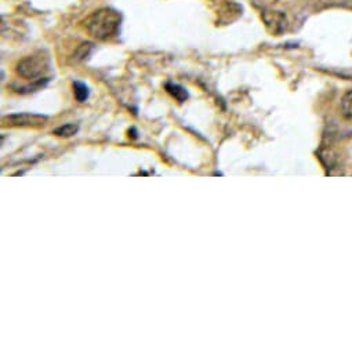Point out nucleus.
<instances>
[{"label":"nucleus","mask_w":352,"mask_h":352,"mask_svg":"<svg viewBox=\"0 0 352 352\" xmlns=\"http://www.w3.org/2000/svg\"><path fill=\"white\" fill-rule=\"evenodd\" d=\"M122 16L119 12L104 8L91 13L83 23L87 34L98 41H109L119 32Z\"/></svg>","instance_id":"f257e3e1"},{"label":"nucleus","mask_w":352,"mask_h":352,"mask_svg":"<svg viewBox=\"0 0 352 352\" xmlns=\"http://www.w3.org/2000/svg\"><path fill=\"white\" fill-rule=\"evenodd\" d=\"M49 71V57L45 53L27 56L17 64V74L27 80H39Z\"/></svg>","instance_id":"f03ea898"},{"label":"nucleus","mask_w":352,"mask_h":352,"mask_svg":"<svg viewBox=\"0 0 352 352\" xmlns=\"http://www.w3.org/2000/svg\"><path fill=\"white\" fill-rule=\"evenodd\" d=\"M261 20L265 24L267 30L275 36H279L287 31V27H289L287 16L283 12L274 10V8L261 10Z\"/></svg>","instance_id":"7ed1b4c3"},{"label":"nucleus","mask_w":352,"mask_h":352,"mask_svg":"<svg viewBox=\"0 0 352 352\" xmlns=\"http://www.w3.org/2000/svg\"><path fill=\"white\" fill-rule=\"evenodd\" d=\"M3 124L12 127H42L47 122V116L38 113H13L3 116Z\"/></svg>","instance_id":"20e7f679"},{"label":"nucleus","mask_w":352,"mask_h":352,"mask_svg":"<svg viewBox=\"0 0 352 352\" xmlns=\"http://www.w3.org/2000/svg\"><path fill=\"white\" fill-rule=\"evenodd\" d=\"M220 14V21L230 24L231 21H234L235 19H238L239 16H242V6L236 5V3H226L221 10L219 12Z\"/></svg>","instance_id":"39448f33"},{"label":"nucleus","mask_w":352,"mask_h":352,"mask_svg":"<svg viewBox=\"0 0 352 352\" xmlns=\"http://www.w3.org/2000/svg\"><path fill=\"white\" fill-rule=\"evenodd\" d=\"M164 87H166V90H167V93H168L170 96H173L179 102H184V101L188 98V91H187L183 86H180V85H177V83L168 82V83H166Z\"/></svg>","instance_id":"423d86ee"},{"label":"nucleus","mask_w":352,"mask_h":352,"mask_svg":"<svg viewBox=\"0 0 352 352\" xmlns=\"http://www.w3.org/2000/svg\"><path fill=\"white\" fill-rule=\"evenodd\" d=\"M340 108H341V113L342 116L352 122V90H348L342 98H341V102H340Z\"/></svg>","instance_id":"0eeeda50"},{"label":"nucleus","mask_w":352,"mask_h":352,"mask_svg":"<svg viewBox=\"0 0 352 352\" xmlns=\"http://www.w3.org/2000/svg\"><path fill=\"white\" fill-rule=\"evenodd\" d=\"M74 94H75V98L79 101V102H85L87 98H89V87L82 83V82H74Z\"/></svg>","instance_id":"6e6552de"},{"label":"nucleus","mask_w":352,"mask_h":352,"mask_svg":"<svg viewBox=\"0 0 352 352\" xmlns=\"http://www.w3.org/2000/svg\"><path fill=\"white\" fill-rule=\"evenodd\" d=\"M78 131H79V126H78V124H75V123H68V124H64V126L56 129V130H54V134L58 135V137H65V138H68V137L75 135Z\"/></svg>","instance_id":"1a4fd4ad"},{"label":"nucleus","mask_w":352,"mask_h":352,"mask_svg":"<svg viewBox=\"0 0 352 352\" xmlns=\"http://www.w3.org/2000/svg\"><path fill=\"white\" fill-rule=\"evenodd\" d=\"M250 2L256 9L265 10V9H272L275 5L280 2V0H250Z\"/></svg>","instance_id":"9d476101"},{"label":"nucleus","mask_w":352,"mask_h":352,"mask_svg":"<svg viewBox=\"0 0 352 352\" xmlns=\"http://www.w3.org/2000/svg\"><path fill=\"white\" fill-rule=\"evenodd\" d=\"M91 50H93V45H91V43H83V45L78 49V52L75 53V60H78V61L85 60V58L90 54Z\"/></svg>","instance_id":"9b49d317"}]
</instances>
